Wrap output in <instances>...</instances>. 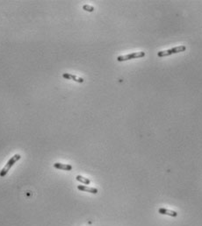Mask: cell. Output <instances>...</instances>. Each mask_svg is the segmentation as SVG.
Returning a JSON list of instances; mask_svg holds the SVG:
<instances>
[{
  "instance_id": "cell-5",
  "label": "cell",
  "mask_w": 202,
  "mask_h": 226,
  "mask_svg": "<svg viewBox=\"0 0 202 226\" xmlns=\"http://www.w3.org/2000/svg\"><path fill=\"white\" fill-rule=\"evenodd\" d=\"M54 167L57 169H61V170H66V171H70L72 170V166L69 165V164H63V163H54Z\"/></svg>"
},
{
  "instance_id": "cell-1",
  "label": "cell",
  "mask_w": 202,
  "mask_h": 226,
  "mask_svg": "<svg viewBox=\"0 0 202 226\" xmlns=\"http://www.w3.org/2000/svg\"><path fill=\"white\" fill-rule=\"evenodd\" d=\"M20 158H21V156H20L19 154H15V155H13L10 160H8V162H7L6 165L3 167V169L0 171V176H1V177H4V176L6 175V173H8V171L11 169V167H12L14 164H15L18 160H19Z\"/></svg>"
},
{
  "instance_id": "cell-2",
  "label": "cell",
  "mask_w": 202,
  "mask_h": 226,
  "mask_svg": "<svg viewBox=\"0 0 202 226\" xmlns=\"http://www.w3.org/2000/svg\"><path fill=\"white\" fill-rule=\"evenodd\" d=\"M186 46H178V47H173V48H171V49L159 51V52L157 53V56H158V57H165V56H169V55H171V54H174V53L184 52V51H186Z\"/></svg>"
},
{
  "instance_id": "cell-9",
  "label": "cell",
  "mask_w": 202,
  "mask_h": 226,
  "mask_svg": "<svg viewBox=\"0 0 202 226\" xmlns=\"http://www.w3.org/2000/svg\"><path fill=\"white\" fill-rule=\"evenodd\" d=\"M83 9L86 12H90V13H92L94 11V7L93 6H91V5H88V4H85L83 6Z\"/></svg>"
},
{
  "instance_id": "cell-8",
  "label": "cell",
  "mask_w": 202,
  "mask_h": 226,
  "mask_svg": "<svg viewBox=\"0 0 202 226\" xmlns=\"http://www.w3.org/2000/svg\"><path fill=\"white\" fill-rule=\"evenodd\" d=\"M76 179H77V181H78L79 182L83 183V184H85V185H89V184L91 183V181H90L88 178H84V177H83V176H81V175H78V176L76 177Z\"/></svg>"
},
{
  "instance_id": "cell-4",
  "label": "cell",
  "mask_w": 202,
  "mask_h": 226,
  "mask_svg": "<svg viewBox=\"0 0 202 226\" xmlns=\"http://www.w3.org/2000/svg\"><path fill=\"white\" fill-rule=\"evenodd\" d=\"M63 77L65 78V79H67V80H73L75 81V82H79V83L83 82V81H84L83 78L78 77V76H76L71 75V74H69V73H64V74L63 75Z\"/></svg>"
},
{
  "instance_id": "cell-3",
  "label": "cell",
  "mask_w": 202,
  "mask_h": 226,
  "mask_svg": "<svg viewBox=\"0 0 202 226\" xmlns=\"http://www.w3.org/2000/svg\"><path fill=\"white\" fill-rule=\"evenodd\" d=\"M145 56L144 52H136V53H132L127 55H122V56H118L117 57V61L118 62H125V61H128V60H132V59H137V58H142Z\"/></svg>"
},
{
  "instance_id": "cell-7",
  "label": "cell",
  "mask_w": 202,
  "mask_h": 226,
  "mask_svg": "<svg viewBox=\"0 0 202 226\" xmlns=\"http://www.w3.org/2000/svg\"><path fill=\"white\" fill-rule=\"evenodd\" d=\"M159 213L162 215H167L170 216H173L175 217L177 216V213L174 210H167V209H159Z\"/></svg>"
},
{
  "instance_id": "cell-6",
  "label": "cell",
  "mask_w": 202,
  "mask_h": 226,
  "mask_svg": "<svg viewBox=\"0 0 202 226\" xmlns=\"http://www.w3.org/2000/svg\"><path fill=\"white\" fill-rule=\"evenodd\" d=\"M78 188L79 190H81V191H83V192H89V193H92V194H97L98 193V189L96 187H91L83 186V185H78Z\"/></svg>"
}]
</instances>
